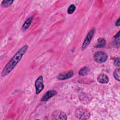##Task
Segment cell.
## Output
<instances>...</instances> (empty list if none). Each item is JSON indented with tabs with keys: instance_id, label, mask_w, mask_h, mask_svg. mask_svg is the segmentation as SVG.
Returning <instances> with one entry per match:
<instances>
[{
	"instance_id": "obj_4",
	"label": "cell",
	"mask_w": 120,
	"mask_h": 120,
	"mask_svg": "<svg viewBox=\"0 0 120 120\" xmlns=\"http://www.w3.org/2000/svg\"><path fill=\"white\" fill-rule=\"evenodd\" d=\"M95 29L94 28H92L88 33L82 45L81 46V48L82 50L85 49L90 44L92 37L94 35V34L95 33Z\"/></svg>"
},
{
	"instance_id": "obj_11",
	"label": "cell",
	"mask_w": 120,
	"mask_h": 120,
	"mask_svg": "<svg viewBox=\"0 0 120 120\" xmlns=\"http://www.w3.org/2000/svg\"><path fill=\"white\" fill-rule=\"evenodd\" d=\"M90 71V68L88 67H84L79 71L78 74L81 76H85L87 75Z\"/></svg>"
},
{
	"instance_id": "obj_12",
	"label": "cell",
	"mask_w": 120,
	"mask_h": 120,
	"mask_svg": "<svg viewBox=\"0 0 120 120\" xmlns=\"http://www.w3.org/2000/svg\"><path fill=\"white\" fill-rule=\"evenodd\" d=\"M106 45V41L104 38H99L98 40V44L95 45L96 47L101 48L105 46Z\"/></svg>"
},
{
	"instance_id": "obj_17",
	"label": "cell",
	"mask_w": 120,
	"mask_h": 120,
	"mask_svg": "<svg viewBox=\"0 0 120 120\" xmlns=\"http://www.w3.org/2000/svg\"><path fill=\"white\" fill-rule=\"evenodd\" d=\"M114 38L115 40V42L116 41H118V42L119 43V40H120V31L114 36Z\"/></svg>"
},
{
	"instance_id": "obj_6",
	"label": "cell",
	"mask_w": 120,
	"mask_h": 120,
	"mask_svg": "<svg viewBox=\"0 0 120 120\" xmlns=\"http://www.w3.org/2000/svg\"><path fill=\"white\" fill-rule=\"evenodd\" d=\"M52 120H66L67 117L65 113L60 110H56L53 112L52 114Z\"/></svg>"
},
{
	"instance_id": "obj_18",
	"label": "cell",
	"mask_w": 120,
	"mask_h": 120,
	"mask_svg": "<svg viewBox=\"0 0 120 120\" xmlns=\"http://www.w3.org/2000/svg\"><path fill=\"white\" fill-rule=\"evenodd\" d=\"M120 25V17L117 19L115 22V25L116 26H119Z\"/></svg>"
},
{
	"instance_id": "obj_9",
	"label": "cell",
	"mask_w": 120,
	"mask_h": 120,
	"mask_svg": "<svg viewBox=\"0 0 120 120\" xmlns=\"http://www.w3.org/2000/svg\"><path fill=\"white\" fill-rule=\"evenodd\" d=\"M98 82L102 84L107 83L109 81V79L108 77L105 74H100L97 77Z\"/></svg>"
},
{
	"instance_id": "obj_1",
	"label": "cell",
	"mask_w": 120,
	"mask_h": 120,
	"mask_svg": "<svg viewBox=\"0 0 120 120\" xmlns=\"http://www.w3.org/2000/svg\"><path fill=\"white\" fill-rule=\"evenodd\" d=\"M29 46L25 45L21 47L17 52L11 58L8 63L4 67L1 75L2 77H5L8 75L15 67L17 64L19 62L24 54L27 52Z\"/></svg>"
},
{
	"instance_id": "obj_3",
	"label": "cell",
	"mask_w": 120,
	"mask_h": 120,
	"mask_svg": "<svg viewBox=\"0 0 120 120\" xmlns=\"http://www.w3.org/2000/svg\"><path fill=\"white\" fill-rule=\"evenodd\" d=\"M93 57L96 62L98 63H102L106 61L108 58V56L104 52L98 51L95 52Z\"/></svg>"
},
{
	"instance_id": "obj_13",
	"label": "cell",
	"mask_w": 120,
	"mask_h": 120,
	"mask_svg": "<svg viewBox=\"0 0 120 120\" xmlns=\"http://www.w3.org/2000/svg\"><path fill=\"white\" fill-rule=\"evenodd\" d=\"M113 77L114 78L117 80L118 82H120V69L119 68H116L114 70L113 72Z\"/></svg>"
},
{
	"instance_id": "obj_7",
	"label": "cell",
	"mask_w": 120,
	"mask_h": 120,
	"mask_svg": "<svg viewBox=\"0 0 120 120\" xmlns=\"http://www.w3.org/2000/svg\"><path fill=\"white\" fill-rule=\"evenodd\" d=\"M74 75L73 70H69L61 73L58 75L57 78L59 80H65L72 77Z\"/></svg>"
},
{
	"instance_id": "obj_14",
	"label": "cell",
	"mask_w": 120,
	"mask_h": 120,
	"mask_svg": "<svg viewBox=\"0 0 120 120\" xmlns=\"http://www.w3.org/2000/svg\"><path fill=\"white\" fill-rule=\"evenodd\" d=\"M14 0H3L1 2V5L3 7L7 8L11 6L13 3Z\"/></svg>"
},
{
	"instance_id": "obj_10",
	"label": "cell",
	"mask_w": 120,
	"mask_h": 120,
	"mask_svg": "<svg viewBox=\"0 0 120 120\" xmlns=\"http://www.w3.org/2000/svg\"><path fill=\"white\" fill-rule=\"evenodd\" d=\"M33 20V17H30L28 18L24 22V24H23L22 27V30L23 31L26 30L30 26L31 22Z\"/></svg>"
},
{
	"instance_id": "obj_8",
	"label": "cell",
	"mask_w": 120,
	"mask_h": 120,
	"mask_svg": "<svg viewBox=\"0 0 120 120\" xmlns=\"http://www.w3.org/2000/svg\"><path fill=\"white\" fill-rule=\"evenodd\" d=\"M58 93L57 91L55 90H48L42 97L41 101L43 102L47 101L52 97L57 95Z\"/></svg>"
},
{
	"instance_id": "obj_16",
	"label": "cell",
	"mask_w": 120,
	"mask_h": 120,
	"mask_svg": "<svg viewBox=\"0 0 120 120\" xmlns=\"http://www.w3.org/2000/svg\"><path fill=\"white\" fill-rule=\"evenodd\" d=\"M120 59L119 57H118L116 59V60H114V64L115 66L118 67H120Z\"/></svg>"
},
{
	"instance_id": "obj_15",
	"label": "cell",
	"mask_w": 120,
	"mask_h": 120,
	"mask_svg": "<svg viewBox=\"0 0 120 120\" xmlns=\"http://www.w3.org/2000/svg\"><path fill=\"white\" fill-rule=\"evenodd\" d=\"M75 8H76V7L74 4L70 5L68 9V10H67L68 13L69 14H71L73 13L75 10Z\"/></svg>"
},
{
	"instance_id": "obj_5",
	"label": "cell",
	"mask_w": 120,
	"mask_h": 120,
	"mask_svg": "<svg viewBox=\"0 0 120 120\" xmlns=\"http://www.w3.org/2000/svg\"><path fill=\"white\" fill-rule=\"evenodd\" d=\"M35 86L36 88V93L38 94L44 88L43 77L42 75L39 76L35 82Z\"/></svg>"
},
{
	"instance_id": "obj_2",
	"label": "cell",
	"mask_w": 120,
	"mask_h": 120,
	"mask_svg": "<svg viewBox=\"0 0 120 120\" xmlns=\"http://www.w3.org/2000/svg\"><path fill=\"white\" fill-rule=\"evenodd\" d=\"M75 116L80 120H87L90 117V112L85 108H79L75 111Z\"/></svg>"
}]
</instances>
